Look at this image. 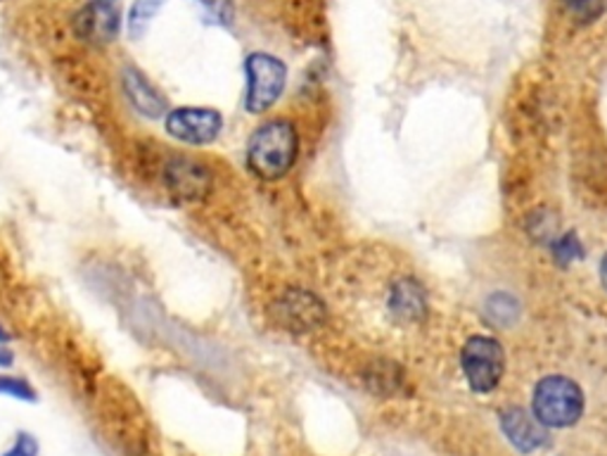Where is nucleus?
Here are the masks:
<instances>
[{"mask_svg":"<svg viewBox=\"0 0 607 456\" xmlns=\"http://www.w3.org/2000/svg\"><path fill=\"white\" fill-rule=\"evenodd\" d=\"M296 160V131L290 121L273 119L264 124L247 145V164L249 169L266 178V182H276L282 178Z\"/></svg>","mask_w":607,"mask_h":456,"instance_id":"1","label":"nucleus"},{"mask_svg":"<svg viewBox=\"0 0 607 456\" xmlns=\"http://www.w3.org/2000/svg\"><path fill=\"white\" fill-rule=\"evenodd\" d=\"M584 393L564 376H548L534 390V417L546 428H568L582 419Z\"/></svg>","mask_w":607,"mask_h":456,"instance_id":"2","label":"nucleus"},{"mask_svg":"<svg viewBox=\"0 0 607 456\" xmlns=\"http://www.w3.org/2000/svg\"><path fill=\"white\" fill-rule=\"evenodd\" d=\"M247 101L245 107L252 115H261L268 107H273L276 101L285 91L288 84V67L282 60L273 58L268 52H252L247 62Z\"/></svg>","mask_w":607,"mask_h":456,"instance_id":"3","label":"nucleus"},{"mask_svg":"<svg viewBox=\"0 0 607 456\" xmlns=\"http://www.w3.org/2000/svg\"><path fill=\"white\" fill-rule=\"evenodd\" d=\"M463 373L475 393H491L503 378L505 352L487 336H472L463 348Z\"/></svg>","mask_w":607,"mask_h":456,"instance_id":"4","label":"nucleus"},{"mask_svg":"<svg viewBox=\"0 0 607 456\" xmlns=\"http://www.w3.org/2000/svg\"><path fill=\"white\" fill-rule=\"evenodd\" d=\"M164 127L166 133L180 143L209 145L219 138L223 119L217 109L209 107H176L172 113H166Z\"/></svg>","mask_w":607,"mask_h":456,"instance_id":"5","label":"nucleus"},{"mask_svg":"<svg viewBox=\"0 0 607 456\" xmlns=\"http://www.w3.org/2000/svg\"><path fill=\"white\" fill-rule=\"evenodd\" d=\"M276 316L292 330H314L326 321V307L306 290H290L276 302Z\"/></svg>","mask_w":607,"mask_h":456,"instance_id":"6","label":"nucleus"},{"mask_svg":"<svg viewBox=\"0 0 607 456\" xmlns=\"http://www.w3.org/2000/svg\"><path fill=\"white\" fill-rule=\"evenodd\" d=\"M77 34L93 44H109L119 34V10L109 0H93L77 15Z\"/></svg>","mask_w":607,"mask_h":456,"instance_id":"7","label":"nucleus"},{"mask_svg":"<svg viewBox=\"0 0 607 456\" xmlns=\"http://www.w3.org/2000/svg\"><path fill=\"white\" fill-rule=\"evenodd\" d=\"M501 428L520 452H534L546 445V425L525 409H507L501 417Z\"/></svg>","mask_w":607,"mask_h":456,"instance_id":"8","label":"nucleus"},{"mask_svg":"<svg viewBox=\"0 0 607 456\" xmlns=\"http://www.w3.org/2000/svg\"><path fill=\"white\" fill-rule=\"evenodd\" d=\"M124 93L129 103L138 109L140 115L148 119H160L166 115V103L162 98V93L154 89L145 74L136 67H129L124 72Z\"/></svg>","mask_w":607,"mask_h":456,"instance_id":"9","label":"nucleus"},{"mask_svg":"<svg viewBox=\"0 0 607 456\" xmlns=\"http://www.w3.org/2000/svg\"><path fill=\"white\" fill-rule=\"evenodd\" d=\"M168 184L186 200H200L211 188V176L200 162L176 160L168 164Z\"/></svg>","mask_w":607,"mask_h":456,"instance_id":"10","label":"nucleus"},{"mask_svg":"<svg viewBox=\"0 0 607 456\" xmlns=\"http://www.w3.org/2000/svg\"><path fill=\"white\" fill-rule=\"evenodd\" d=\"M389 307L404 321H420L428 312V297L416 281H399L392 288Z\"/></svg>","mask_w":607,"mask_h":456,"instance_id":"11","label":"nucleus"},{"mask_svg":"<svg viewBox=\"0 0 607 456\" xmlns=\"http://www.w3.org/2000/svg\"><path fill=\"white\" fill-rule=\"evenodd\" d=\"M162 8H164V0H136L129 12V34L133 40L145 36L152 20L160 15Z\"/></svg>","mask_w":607,"mask_h":456,"instance_id":"12","label":"nucleus"},{"mask_svg":"<svg viewBox=\"0 0 607 456\" xmlns=\"http://www.w3.org/2000/svg\"><path fill=\"white\" fill-rule=\"evenodd\" d=\"M564 5L576 22H593L600 17L605 0H564Z\"/></svg>","mask_w":607,"mask_h":456,"instance_id":"13","label":"nucleus"},{"mask_svg":"<svg viewBox=\"0 0 607 456\" xmlns=\"http://www.w3.org/2000/svg\"><path fill=\"white\" fill-rule=\"evenodd\" d=\"M0 395H10V397H15V399H22V402H36L38 395L36 390L32 388L30 383L22 381V378H0Z\"/></svg>","mask_w":607,"mask_h":456,"instance_id":"14","label":"nucleus"},{"mask_svg":"<svg viewBox=\"0 0 607 456\" xmlns=\"http://www.w3.org/2000/svg\"><path fill=\"white\" fill-rule=\"evenodd\" d=\"M3 456H38V442L30 433H20L15 445H12Z\"/></svg>","mask_w":607,"mask_h":456,"instance_id":"15","label":"nucleus"},{"mask_svg":"<svg viewBox=\"0 0 607 456\" xmlns=\"http://www.w3.org/2000/svg\"><path fill=\"white\" fill-rule=\"evenodd\" d=\"M574 257H582V245H579L576 238L570 233V236H564V238L558 243V259L570 261V259H574Z\"/></svg>","mask_w":607,"mask_h":456,"instance_id":"16","label":"nucleus"},{"mask_svg":"<svg viewBox=\"0 0 607 456\" xmlns=\"http://www.w3.org/2000/svg\"><path fill=\"white\" fill-rule=\"evenodd\" d=\"M12 364H15V354H12V350L8 348V344H0V366L10 369Z\"/></svg>","mask_w":607,"mask_h":456,"instance_id":"17","label":"nucleus"},{"mask_svg":"<svg viewBox=\"0 0 607 456\" xmlns=\"http://www.w3.org/2000/svg\"><path fill=\"white\" fill-rule=\"evenodd\" d=\"M600 281H603V288L607 290V255L603 257V265H600Z\"/></svg>","mask_w":607,"mask_h":456,"instance_id":"18","label":"nucleus"},{"mask_svg":"<svg viewBox=\"0 0 607 456\" xmlns=\"http://www.w3.org/2000/svg\"><path fill=\"white\" fill-rule=\"evenodd\" d=\"M10 342V336H8V330L3 328V324H0V344H5Z\"/></svg>","mask_w":607,"mask_h":456,"instance_id":"19","label":"nucleus"},{"mask_svg":"<svg viewBox=\"0 0 607 456\" xmlns=\"http://www.w3.org/2000/svg\"><path fill=\"white\" fill-rule=\"evenodd\" d=\"M109 3H115V0H109Z\"/></svg>","mask_w":607,"mask_h":456,"instance_id":"20","label":"nucleus"}]
</instances>
